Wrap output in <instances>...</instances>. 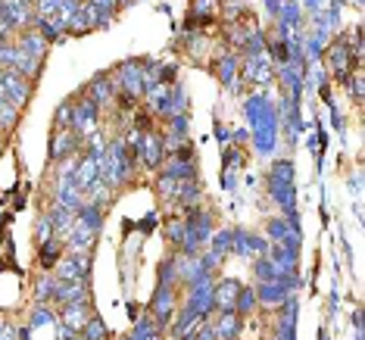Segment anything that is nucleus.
I'll list each match as a JSON object with an SVG mask.
<instances>
[{
	"label": "nucleus",
	"instance_id": "393cba45",
	"mask_svg": "<svg viewBox=\"0 0 365 340\" xmlns=\"http://www.w3.org/2000/svg\"><path fill=\"white\" fill-rule=\"evenodd\" d=\"M81 337H85V340H106V337H110V331H106L101 315H91L88 325L81 328Z\"/></svg>",
	"mask_w": 365,
	"mask_h": 340
},
{
	"label": "nucleus",
	"instance_id": "7c9ffc66",
	"mask_svg": "<svg viewBox=\"0 0 365 340\" xmlns=\"http://www.w3.org/2000/svg\"><path fill=\"white\" fill-rule=\"evenodd\" d=\"M212 250H219V253H225L231 250V244H235V231H219V235H212Z\"/></svg>",
	"mask_w": 365,
	"mask_h": 340
},
{
	"label": "nucleus",
	"instance_id": "c85d7f7f",
	"mask_svg": "<svg viewBox=\"0 0 365 340\" xmlns=\"http://www.w3.org/2000/svg\"><path fill=\"white\" fill-rule=\"evenodd\" d=\"M256 309V290L253 287H240V297H237V312L247 315Z\"/></svg>",
	"mask_w": 365,
	"mask_h": 340
},
{
	"label": "nucleus",
	"instance_id": "9d476101",
	"mask_svg": "<svg viewBox=\"0 0 365 340\" xmlns=\"http://www.w3.org/2000/svg\"><path fill=\"white\" fill-rule=\"evenodd\" d=\"M56 306H76V303H88V281H60L53 294Z\"/></svg>",
	"mask_w": 365,
	"mask_h": 340
},
{
	"label": "nucleus",
	"instance_id": "ddd939ff",
	"mask_svg": "<svg viewBox=\"0 0 365 340\" xmlns=\"http://www.w3.org/2000/svg\"><path fill=\"white\" fill-rule=\"evenodd\" d=\"M212 334H215V340H237V334H240V312H219V319L212 321Z\"/></svg>",
	"mask_w": 365,
	"mask_h": 340
},
{
	"label": "nucleus",
	"instance_id": "423d86ee",
	"mask_svg": "<svg viewBox=\"0 0 365 340\" xmlns=\"http://www.w3.org/2000/svg\"><path fill=\"white\" fill-rule=\"evenodd\" d=\"M240 281L235 278H222V281H215L212 284V309H219V312H231L235 309L237 312V297H240Z\"/></svg>",
	"mask_w": 365,
	"mask_h": 340
},
{
	"label": "nucleus",
	"instance_id": "f257e3e1",
	"mask_svg": "<svg viewBox=\"0 0 365 340\" xmlns=\"http://www.w3.org/2000/svg\"><path fill=\"white\" fill-rule=\"evenodd\" d=\"M135 169H138V160L128 153L125 140H122V138H113L110 144H106V156L101 160V178L115 190V187L125 185Z\"/></svg>",
	"mask_w": 365,
	"mask_h": 340
},
{
	"label": "nucleus",
	"instance_id": "5701e85b",
	"mask_svg": "<svg viewBox=\"0 0 365 340\" xmlns=\"http://www.w3.org/2000/svg\"><path fill=\"white\" fill-rule=\"evenodd\" d=\"M165 175L175 178V181H187L197 175V160H169L165 165Z\"/></svg>",
	"mask_w": 365,
	"mask_h": 340
},
{
	"label": "nucleus",
	"instance_id": "f3484780",
	"mask_svg": "<svg viewBox=\"0 0 365 340\" xmlns=\"http://www.w3.org/2000/svg\"><path fill=\"white\" fill-rule=\"evenodd\" d=\"M91 303H76V306H66L63 309V325H69L76 334H81V328L88 325V319H91Z\"/></svg>",
	"mask_w": 365,
	"mask_h": 340
},
{
	"label": "nucleus",
	"instance_id": "f8f14e48",
	"mask_svg": "<svg viewBox=\"0 0 365 340\" xmlns=\"http://www.w3.org/2000/svg\"><path fill=\"white\" fill-rule=\"evenodd\" d=\"M187 110V94L181 85H172L169 94L160 101V106H156V115H163V119H169V115H181Z\"/></svg>",
	"mask_w": 365,
	"mask_h": 340
},
{
	"label": "nucleus",
	"instance_id": "aec40b11",
	"mask_svg": "<svg viewBox=\"0 0 365 340\" xmlns=\"http://www.w3.org/2000/svg\"><path fill=\"white\" fill-rule=\"evenodd\" d=\"M31 29H38V35L47 41V44H56V41L63 38V26L53 19V16H35V26Z\"/></svg>",
	"mask_w": 365,
	"mask_h": 340
},
{
	"label": "nucleus",
	"instance_id": "4be33fe9",
	"mask_svg": "<svg viewBox=\"0 0 365 340\" xmlns=\"http://www.w3.org/2000/svg\"><path fill=\"white\" fill-rule=\"evenodd\" d=\"M60 256H63V244H60V237H51V240H44V244H41L38 259H41V265H44V272H51L53 265L60 262Z\"/></svg>",
	"mask_w": 365,
	"mask_h": 340
},
{
	"label": "nucleus",
	"instance_id": "473e14b6",
	"mask_svg": "<svg viewBox=\"0 0 365 340\" xmlns=\"http://www.w3.org/2000/svg\"><path fill=\"white\" fill-rule=\"evenodd\" d=\"M178 281V275H175V262H172V256L165 259L163 265H160V284H165V287H172Z\"/></svg>",
	"mask_w": 365,
	"mask_h": 340
},
{
	"label": "nucleus",
	"instance_id": "4468645a",
	"mask_svg": "<svg viewBox=\"0 0 365 340\" xmlns=\"http://www.w3.org/2000/svg\"><path fill=\"white\" fill-rule=\"evenodd\" d=\"M88 94H91V101H94L97 106H110L115 101V94H119V88H115V81L110 76H97L88 85Z\"/></svg>",
	"mask_w": 365,
	"mask_h": 340
},
{
	"label": "nucleus",
	"instance_id": "b1692460",
	"mask_svg": "<svg viewBox=\"0 0 365 340\" xmlns=\"http://www.w3.org/2000/svg\"><path fill=\"white\" fill-rule=\"evenodd\" d=\"M56 275H47L44 272V278H38V284H35V300L38 303H47V300H53V294H56Z\"/></svg>",
	"mask_w": 365,
	"mask_h": 340
},
{
	"label": "nucleus",
	"instance_id": "a878e982",
	"mask_svg": "<svg viewBox=\"0 0 365 340\" xmlns=\"http://www.w3.org/2000/svg\"><path fill=\"white\" fill-rule=\"evenodd\" d=\"M235 72H237V56H222V60L215 63V76H219L222 85H231Z\"/></svg>",
	"mask_w": 365,
	"mask_h": 340
},
{
	"label": "nucleus",
	"instance_id": "39448f33",
	"mask_svg": "<svg viewBox=\"0 0 365 340\" xmlns=\"http://www.w3.org/2000/svg\"><path fill=\"white\" fill-rule=\"evenodd\" d=\"M122 94L128 97H144V60H125L119 66V85Z\"/></svg>",
	"mask_w": 365,
	"mask_h": 340
},
{
	"label": "nucleus",
	"instance_id": "1a4fd4ad",
	"mask_svg": "<svg viewBox=\"0 0 365 340\" xmlns=\"http://www.w3.org/2000/svg\"><path fill=\"white\" fill-rule=\"evenodd\" d=\"M72 181H76V187L81 190V194H85L91 185H97V181H101V163H97L94 156L81 153L78 160H76V172H72Z\"/></svg>",
	"mask_w": 365,
	"mask_h": 340
},
{
	"label": "nucleus",
	"instance_id": "bb28decb",
	"mask_svg": "<svg viewBox=\"0 0 365 340\" xmlns=\"http://www.w3.org/2000/svg\"><path fill=\"white\" fill-rule=\"evenodd\" d=\"M269 181H284V185H294V163H290V160H278V163H272Z\"/></svg>",
	"mask_w": 365,
	"mask_h": 340
},
{
	"label": "nucleus",
	"instance_id": "412c9836",
	"mask_svg": "<svg viewBox=\"0 0 365 340\" xmlns=\"http://www.w3.org/2000/svg\"><path fill=\"white\" fill-rule=\"evenodd\" d=\"M269 194L278 206H284L287 212H294V197H297V187L294 185H284V181H269Z\"/></svg>",
	"mask_w": 365,
	"mask_h": 340
},
{
	"label": "nucleus",
	"instance_id": "c756f323",
	"mask_svg": "<svg viewBox=\"0 0 365 340\" xmlns=\"http://www.w3.org/2000/svg\"><path fill=\"white\" fill-rule=\"evenodd\" d=\"M16 119H19V110H16L13 103L0 101V128H13Z\"/></svg>",
	"mask_w": 365,
	"mask_h": 340
},
{
	"label": "nucleus",
	"instance_id": "9b49d317",
	"mask_svg": "<svg viewBox=\"0 0 365 340\" xmlns=\"http://www.w3.org/2000/svg\"><path fill=\"white\" fill-rule=\"evenodd\" d=\"M78 144H81V138H78L72 128H66V131H53V140H51V160H53V163L69 160V156L78 150Z\"/></svg>",
	"mask_w": 365,
	"mask_h": 340
},
{
	"label": "nucleus",
	"instance_id": "4c0bfd02",
	"mask_svg": "<svg viewBox=\"0 0 365 340\" xmlns=\"http://www.w3.org/2000/svg\"><path fill=\"white\" fill-rule=\"evenodd\" d=\"M322 4H325V0H306V6H309V10H319Z\"/></svg>",
	"mask_w": 365,
	"mask_h": 340
},
{
	"label": "nucleus",
	"instance_id": "2f4dec72",
	"mask_svg": "<svg viewBox=\"0 0 365 340\" xmlns=\"http://www.w3.org/2000/svg\"><path fill=\"white\" fill-rule=\"evenodd\" d=\"M35 237H38V244H44V240H51V237H56V235H53V225H51V215H41V219H38Z\"/></svg>",
	"mask_w": 365,
	"mask_h": 340
},
{
	"label": "nucleus",
	"instance_id": "6e6552de",
	"mask_svg": "<svg viewBox=\"0 0 365 340\" xmlns=\"http://www.w3.org/2000/svg\"><path fill=\"white\" fill-rule=\"evenodd\" d=\"M150 312H153V321L160 328L169 325L172 315H175V290L165 287V284L156 287V294H153V300H150Z\"/></svg>",
	"mask_w": 365,
	"mask_h": 340
},
{
	"label": "nucleus",
	"instance_id": "c9c22d12",
	"mask_svg": "<svg viewBox=\"0 0 365 340\" xmlns=\"http://www.w3.org/2000/svg\"><path fill=\"white\" fill-rule=\"evenodd\" d=\"M353 97H356V101H362V76H359V72L353 76Z\"/></svg>",
	"mask_w": 365,
	"mask_h": 340
},
{
	"label": "nucleus",
	"instance_id": "7ed1b4c3",
	"mask_svg": "<svg viewBox=\"0 0 365 340\" xmlns=\"http://www.w3.org/2000/svg\"><path fill=\"white\" fill-rule=\"evenodd\" d=\"M97 122H101V106H97L91 97H81V101H72V131L85 140L91 131H97Z\"/></svg>",
	"mask_w": 365,
	"mask_h": 340
},
{
	"label": "nucleus",
	"instance_id": "cd10ccee",
	"mask_svg": "<svg viewBox=\"0 0 365 340\" xmlns=\"http://www.w3.org/2000/svg\"><path fill=\"white\" fill-rule=\"evenodd\" d=\"M66 128H72V101H63L53 113V131H66Z\"/></svg>",
	"mask_w": 365,
	"mask_h": 340
},
{
	"label": "nucleus",
	"instance_id": "6ab92c4d",
	"mask_svg": "<svg viewBox=\"0 0 365 340\" xmlns=\"http://www.w3.org/2000/svg\"><path fill=\"white\" fill-rule=\"evenodd\" d=\"M51 225H53V235L56 237H63V235H69L72 231V225H76V212L72 210H66V206H60V203H53L51 206Z\"/></svg>",
	"mask_w": 365,
	"mask_h": 340
},
{
	"label": "nucleus",
	"instance_id": "2eb2a0df",
	"mask_svg": "<svg viewBox=\"0 0 365 340\" xmlns=\"http://www.w3.org/2000/svg\"><path fill=\"white\" fill-rule=\"evenodd\" d=\"M19 51L31 56V60H44V53H47V41L38 35V29H26L19 35Z\"/></svg>",
	"mask_w": 365,
	"mask_h": 340
},
{
	"label": "nucleus",
	"instance_id": "0eeeda50",
	"mask_svg": "<svg viewBox=\"0 0 365 340\" xmlns=\"http://www.w3.org/2000/svg\"><path fill=\"white\" fill-rule=\"evenodd\" d=\"M4 94H6V103H13L16 110H19V106H26L29 97H31V81L26 76H19L16 69H6V76H4Z\"/></svg>",
	"mask_w": 365,
	"mask_h": 340
},
{
	"label": "nucleus",
	"instance_id": "a211bd4d",
	"mask_svg": "<svg viewBox=\"0 0 365 340\" xmlns=\"http://www.w3.org/2000/svg\"><path fill=\"white\" fill-rule=\"evenodd\" d=\"M231 247H235L240 256H265V253H269L265 240L253 237V235H244V231H235V244H231Z\"/></svg>",
	"mask_w": 365,
	"mask_h": 340
},
{
	"label": "nucleus",
	"instance_id": "f704fd0d",
	"mask_svg": "<svg viewBox=\"0 0 365 340\" xmlns=\"http://www.w3.org/2000/svg\"><path fill=\"white\" fill-rule=\"evenodd\" d=\"M88 4H91V6H97L101 13H110V16L119 10V0H88Z\"/></svg>",
	"mask_w": 365,
	"mask_h": 340
},
{
	"label": "nucleus",
	"instance_id": "dca6fc26",
	"mask_svg": "<svg viewBox=\"0 0 365 340\" xmlns=\"http://www.w3.org/2000/svg\"><path fill=\"white\" fill-rule=\"evenodd\" d=\"M346 60H350V44L346 41H337L334 47H331V69H334V78L337 81H350V72H346Z\"/></svg>",
	"mask_w": 365,
	"mask_h": 340
},
{
	"label": "nucleus",
	"instance_id": "f03ea898",
	"mask_svg": "<svg viewBox=\"0 0 365 340\" xmlns=\"http://www.w3.org/2000/svg\"><path fill=\"white\" fill-rule=\"evenodd\" d=\"M0 22L10 31L35 26V4L31 0H0Z\"/></svg>",
	"mask_w": 365,
	"mask_h": 340
},
{
	"label": "nucleus",
	"instance_id": "e433bc0d",
	"mask_svg": "<svg viewBox=\"0 0 365 340\" xmlns=\"http://www.w3.org/2000/svg\"><path fill=\"white\" fill-rule=\"evenodd\" d=\"M153 222H156V215H147V222L140 225V231H144V235H150V231H153Z\"/></svg>",
	"mask_w": 365,
	"mask_h": 340
},
{
	"label": "nucleus",
	"instance_id": "72a5a7b5",
	"mask_svg": "<svg viewBox=\"0 0 365 340\" xmlns=\"http://www.w3.org/2000/svg\"><path fill=\"white\" fill-rule=\"evenodd\" d=\"M165 228H169V237L175 240V247H181V240H185V222H181V219H169V225H165Z\"/></svg>",
	"mask_w": 365,
	"mask_h": 340
},
{
	"label": "nucleus",
	"instance_id": "20e7f679",
	"mask_svg": "<svg viewBox=\"0 0 365 340\" xmlns=\"http://www.w3.org/2000/svg\"><path fill=\"white\" fill-rule=\"evenodd\" d=\"M138 153V163H144L147 169H160L163 160H165V138L160 131H144L140 144L135 147Z\"/></svg>",
	"mask_w": 365,
	"mask_h": 340
}]
</instances>
